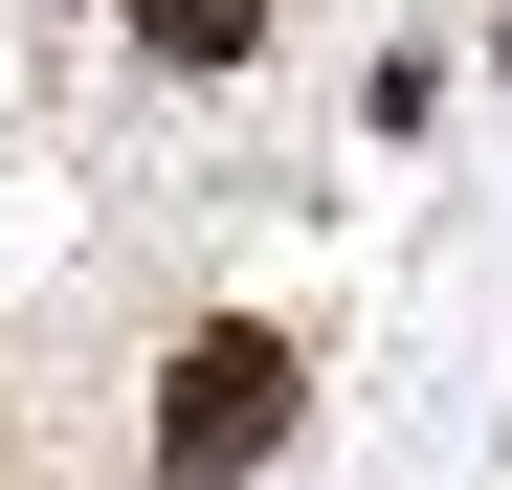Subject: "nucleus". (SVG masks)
Segmentation results:
<instances>
[{"label": "nucleus", "mask_w": 512, "mask_h": 490, "mask_svg": "<svg viewBox=\"0 0 512 490\" xmlns=\"http://www.w3.org/2000/svg\"><path fill=\"white\" fill-rule=\"evenodd\" d=\"M290 446V335H179V401H156V468L179 490H245Z\"/></svg>", "instance_id": "f257e3e1"}, {"label": "nucleus", "mask_w": 512, "mask_h": 490, "mask_svg": "<svg viewBox=\"0 0 512 490\" xmlns=\"http://www.w3.org/2000/svg\"><path fill=\"white\" fill-rule=\"evenodd\" d=\"M134 45H156V67H245V45H268V0H134Z\"/></svg>", "instance_id": "f03ea898"}]
</instances>
